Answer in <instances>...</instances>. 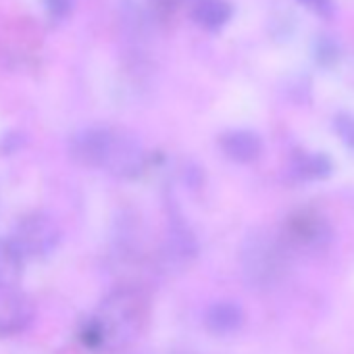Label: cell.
<instances>
[{
  "instance_id": "obj_1",
  "label": "cell",
  "mask_w": 354,
  "mask_h": 354,
  "mask_svg": "<svg viewBox=\"0 0 354 354\" xmlns=\"http://www.w3.org/2000/svg\"><path fill=\"white\" fill-rule=\"evenodd\" d=\"M150 313L152 302L146 290L133 283L117 286L80 325L77 337L88 350H123L146 331Z\"/></svg>"
},
{
  "instance_id": "obj_2",
  "label": "cell",
  "mask_w": 354,
  "mask_h": 354,
  "mask_svg": "<svg viewBox=\"0 0 354 354\" xmlns=\"http://www.w3.org/2000/svg\"><path fill=\"white\" fill-rule=\"evenodd\" d=\"M69 156L86 169L104 171L119 180H136L146 171L148 154L127 129L88 125L69 138Z\"/></svg>"
},
{
  "instance_id": "obj_3",
  "label": "cell",
  "mask_w": 354,
  "mask_h": 354,
  "mask_svg": "<svg viewBox=\"0 0 354 354\" xmlns=\"http://www.w3.org/2000/svg\"><path fill=\"white\" fill-rule=\"evenodd\" d=\"M290 248L265 230H252L242 246V273L250 288L269 290L277 286L288 269Z\"/></svg>"
},
{
  "instance_id": "obj_4",
  "label": "cell",
  "mask_w": 354,
  "mask_h": 354,
  "mask_svg": "<svg viewBox=\"0 0 354 354\" xmlns=\"http://www.w3.org/2000/svg\"><path fill=\"white\" fill-rule=\"evenodd\" d=\"M26 261H42L57 252L63 242L61 223L46 211H32L19 217L9 236Z\"/></svg>"
},
{
  "instance_id": "obj_5",
  "label": "cell",
  "mask_w": 354,
  "mask_h": 354,
  "mask_svg": "<svg viewBox=\"0 0 354 354\" xmlns=\"http://www.w3.org/2000/svg\"><path fill=\"white\" fill-rule=\"evenodd\" d=\"M281 240L290 252H321L331 244L333 230L319 211L300 209L286 219Z\"/></svg>"
},
{
  "instance_id": "obj_6",
  "label": "cell",
  "mask_w": 354,
  "mask_h": 354,
  "mask_svg": "<svg viewBox=\"0 0 354 354\" xmlns=\"http://www.w3.org/2000/svg\"><path fill=\"white\" fill-rule=\"evenodd\" d=\"M36 321V302L19 288L0 290V337H15Z\"/></svg>"
},
{
  "instance_id": "obj_7",
  "label": "cell",
  "mask_w": 354,
  "mask_h": 354,
  "mask_svg": "<svg viewBox=\"0 0 354 354\" xmlns=\"http://www.w3.org/2000/svg\"><path fill=\"white\" fill-rule=\"evenodd\" d=\"M221 152L240 165H250L263 154V140L257 131L250 129H232L219 138Z\"/></svg>"
},
{
  "instance_id": "obj_8",
  "label": "cell",
  "mask_w": 354,
  "mask_h": 354,
  "mask_svg": "<svg viewBox=\"0 0 354 354\" xmlns=\"http://www.w3.org/2000/svg\"><path fill=\"white\" fill-rule=\"evenodd\" d=\"M205 325L215 335H232L244 325V310L234 300H217L205 310Z\"/></svg>"
},
{
  "instance_id": "obj_9",
  "label": "cell",
  "mask_w": 354,
  "mask_h": 354,
  "mask_svg": "<svg viewBox=\"0 0 354 354\" xmlns=\"http://www.w3.org/2000/svg\"><path fill=\"white\" fill-rule=\"evenodd\" d=\"M333 171V162L323 152H306L296 150L290 158V173L300 182H317L325 180Z\"/></svg>"
},
{
  "instance_id": "obj_10",
  "label": "cell",
  "mask_w": 354,
  "mask_h": 354,
  "mask_svg": "<svg viewBox=\"0 0 354 354\" xmlns=\"http://www.w3.org/2000/svg\"><path fill=\"white\" fill-rule=\"evenodd\" d=\"M26 273V257L11 238H0V290H13Z\"/></svg>"
},
{
  "instance_id": "obj_11",
  "label": "cell",
  "mask_w": 354,
  "mask_h": 354,
  "mask_svg": "<svg viewBox=\"0 0 354 354\" xmlns=\"http://www.w3.org/2000/svg\"><path fill=\"white\" fill-rule=\"evenodd\" d=\"M169 248L171 254L182 263H188L198 252L196 238L192 230L186 225V221H182L180 213H173L169 217Z\"/></svg>"
},
{
  "instance_id": "obj_12",
  "label": "cell",
  "mask_w": 354,
  "mask_h": 354,
  "mask_svg": "<svg viewBox=\"0 0 354 354\" xmlns=\"http://www.w3.org/2000/svg\"><path fill=\"white\" fill-rule=\"evenodd\" d=\"M232 17V7L225 0H201L194 9V19L207 30L223 28Z\"/></svg>"
},
{
  "instance_id": "obj_13",
  "label": "cell",
  "mask_w": 354,
  "mask_h": 354,
  "mask_svg": "<svg viewBox=\"0 0 354 354\" xmlns=\"http://www.w3.org/2000/svg\"><path fill=\"white\" fill-rule=\"evenodd\" d=\"M333 129L335 133L339 136V140L350 148L354 150V115H348V113H339L333 117Z\"/></svg>"
},
{
  "instance_id": "obj_14",
  "label": "cell",
  "mask_w": 354,
  "mask_h": 354,
  "mask_svg": "<svg viewBox=\"0 0 354 354\" xmlns=\"http://www.w3.org/2000/svg\"><path fill=\"white\" fill-rule=\"evenodd\" d=\"M44 3V9L48 13L50 19L55 21H63L71 15L73 11V0H42Z\"/></svg>"
},
{
  "instance_id": "obj_15",
  "label": "cell",
  "mask_w": 354,
  "mask_h": 354,
  "mask_svg": "<svg viewBox=\"0 0 354 354\" xmlns=\"http://www.w3.org/2000/svg\"><path fill=\"white\" fill-rule=\"evenodd\" d=\"M315 57H317V63L321 65H331L335 59H337V48L331 40L327 38H319L317 44H315Z\"/></svg>"
},
{
  "instance_id": "obj_16",
  "label": "cell",
  "mask_w": 354,
  "mask_h": 354,
  "mask_svg": "<svg viewBox=\"0 0 354 354\" xmlns=\"http://www.w3.org/2000/svg\"><path fill=\"white\" fill-rule=\"evenodd\" d=\"M304 7H308L313 13L321 17H331L333 15V3L331 0H300Z\"/></svg>"
}]
</instances>
